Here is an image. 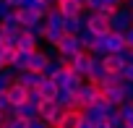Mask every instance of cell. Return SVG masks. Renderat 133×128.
<instances>
[{"label": "cell", "instance_id": "cell-8", "mask_svg": "<svg viewBox=\"0 0 133 128\" xmlns=\"http://www.w3.org/2000/svg\"><path fill=\"white\" fill-rule=\"evenodd\" d=\"M125 63H128V47L120 50V52H107V55H102V66H104L110 73H112V71H123Z\"/></svg>", "mask_w": 133, "mask_h": 128}, {"label": "cell", "instance_id": "cell-4", "mask_svg": "<svg viewBox=\"0 0 133 128\" xmlns=\"http://www.w3.org/2000/svg\"><path fill=\"white\" fill-rule=\"evenodd\" d=\"M37 110H39V118H42L47 125H55V120H57V118H60V112H63V107H60L55 99H42Z\"/></svg>", "mask_w": 133, "mask_h": 128}, {"label": "cell", "instance_id": "cell-22", "mask_svg": "<svg viewBox=\"0 0 133 128\" xmlns=\"http://www.w3.org/2000/svg\"><path fill=\"white\" fill-rule=\"evenodd\" d=\"M13 13H16V18H18L21 29H24V26H29V24H34V21H39V18L34 16V11H31V8H13Z\"/></svg>", "mask_w": 133, "mask_h": 128}, {"label": "cell", "instance_id": "cell-26", "mask_svg": "<svg viewBox=\"0 0 133 128\" xmlns=\"http://www.w3.org/2000/svg\"><path fill=\"white\" fill-rule=\"evenodd\" d=\"M117 115H120V118L128 123V120L133 118V102H130V99H125L123 105H117Z\"/></svg>", "mask_w": 133, "mask_h": 128}, {"label": "cell", "instance_id": "cell-25", "mask_svg": "<svg viewBox=\"0 0 133 128\" xmlns=\"http://www.w3.org/2000/svg\"><path fill=\"white\" fill-rule=\"evenodd\" d=\"M24 31H29L34 39L42 42V34H44V18H42V21H34V24H29V26H24Z\"/></svg>", "mask_w": 133, "mask_h": 128}, {"label": "cell", "instance_id": "cell-35", "mask_svg": "<svg viewBox=\"0 0 133 128\" xmlns=\"http://www.w3.org/2000/svg\"><path fill=\"white\" fill-rule=\"evenodd\" d=\"M11 107V102H8V97H5V92H0V112H5Z\"/></svg>", "mask_w": 133, "mask_h": 128}, {"label": "cell", "instance_id": "cell-34", "mask_svg": "<svg viewBox=\"0 0 133 128\" xmlns=\"http://www.w3.org/2000/svg\"><path fill=\"white\" fill-rule=\"evenodd\" d=\"M123 39H125V47H128V50H133V26L123 34Z\"/></svg>", "mask_w": 133, "mask_h": 128}, {"label": "cell", "instance_id": "cell-40", "mask_svg": "<svg viewBox=\"0 0 133 128\" xmlns=\"http://www.w3.org/2000/svg\"><path fill=\"white\" fill-rule=\"evenodd\" d=\"M128 11H130V8H128ZM130 21H133V11H130Z\"/></svg>", "mask_w": 133, "mask_h": 128}, {"label": "cell", "instance_id": "cell-21", "mask_svg": "<svg viewBox=\"0 0 133 128\" xmlns=\"http://www.w3.org/2000/svg\"><path fill=\"white\" fill-rule=\"evenodd\" d=\"M63 110H73V92H68V89H60L57 86V92H55V97H52Z\"/></svg>", "mask_w": 133, "mask_h": 128}, {"label": "cell", "instance_id": "cell-38", "mask_svg": "<svg viewBox=\"0 0 133 128\" xmlns=\"http://www.w3.org/2000/svg\"><path fill=\"white\" fill-rule=\"evenodd\" d=\"M94 128H110V125H107V120H99V123H94Z\"/></svg>", "mask_w": 133, "mask_h": 128}, {"label": "cell", "instance_id": "cell-41", "mask_svg": "<svg viewBox=\"0 0 133 128\" xmlns=\"http://www.w3.org/2000/svg\"><path fill=\"white\" fill-rule=\"evenodd\" d=\"M0 68H3V63H0Z\"/></svg>", "mask_w": 133, "mask_h": 128}, {"label": "cell", "instance_id": "cell-17", "mask_svg": "<svg viewBox=\"0 0 133 128\" xmlns=\"http://www.w3.org/2000/svg\"><path fill=\"white\" fill-rule=\"evenodd\" d=\"M29 57H31V52H26V50H16V52H13V60H11V68H13L16 73L29 71Z\"/></svg>", "mask_w": 133, "mask_h": 128}, {"label": "cell", "instance_id": "cell-11", "mask_svg": "<svg viewBox=\"0 0 133 128\" xmlns=\"http://www.w3.org/2000/svg\"><path fill=\"white\" fill-rule=\"evenodd\" d=\"M102 44H104L107 52H120V50H125V39H123L120 31H107V34L102 37Z\"/></svg>", "mask_w": 133, "mask_h": 128}, {"label": "cell", "instance_id": "cell-20", "mask_svg": "<svg viewBox=\"0 0 133 128\" xmlns=\"http://www.w3.org/2000/svg\"><path fill=\"white\" fill-rule=\"evenodd\" d=\"M76 37H78V42H81V47H84L86 52H94V47H97V39H99L97 34H91L89 29H81Z\"/></svg>", "mask_w": 133, "mask_h": 128}, {"label": "cell", "instance_id": "cell-1", "mask_svg": "<svg viewBox=\"0 0 133 128\" xmlns=\"http://www.w3.org/2000/svg\"><path fill=\"white\" fill-rule=\"evenodd\" d=\"M110 31H120V34H125L130 26H133V21H130V11H128V5H117L112 13H110Z\"/></svg>", "mask_w": 133, "mask_h": 128}, {"label": "cell", "instance_id": "cell-32", "mask_svg": "<svg viewBox=\"0 0 133 128\" xmlns=\"http://www.w3.org/2000/svg\"><path fill=\"white\" fill-rule=\"evenodd\" d=\"M120 73H123L125 81H133V63H125V68H123Z\"/></svg>", "mask_w": 133, "mask_h": 128}, {"label": "cell", "instance_id": "cell-3", "mask_svg": "<svg viewBox=\"0 0 133 128\" xmlns=\"http://www.w3.org/2000/svg\"><path fill=\"white\" fill-rule=\"evenodd\" d=\"M52 81L60 86V89H68V92H76L81 84H84V76H78V73H73L71 68H60L55 76H52Z\"/></svg>", "mask_w": 133, "mask_h": 128}, {"label": "cell", "instance_id": "cell-14", "mask_svg": "<svg viewBox=\"0 0 133 128\" xmlns=\"http://www.w3.org/2000/svg\"><path fill=\"white\" fill-rule=\"evenodd\" d=\"M99 92H102V97L110 102V105H123L125 102V94H123V86H99Z\"/></svg>", "mask_w": 133, "mask_h": 128}, {"label": "cell", "instance_id": "cell-31", "mask_svg": "<svg viewBox=\"0 0 133 128\" xmlns=\"http://www.w3.org/2000/svg\"><path fill=\"white\" fill-rule=\"evenodd\" d=\"M123 94H125V99L133 102V81H123Z\"/></svg>", "mask_w": 133, "mask_h": 128}, {"label": "cell", "instance_id": "cell-33", "mask_svg": "<svg viewBox=\"0 0 133 128\" xmlns=\"http://www.w3.org/2000/svg\"><path fill=\"white\" fill-rule=\"evenodd\" d=\"M11 11H13V8H11V5L5 3V0H0V21H3V18H5L8 13H11Z\"/></svg>", "mask_w": 133, "mask_h": 128}, {"label": "cell", "instance_id": "cell-36", "mask_svg": "<svg viewBox=\"0 0 133 128\" xmlns=\"http://www.w3.org/2000/svg\"><path fill=\"white\" fill-rule=\"evenodd\" d=\"M78 128H94V123H91L89 118H84V115H81V120H78Z\"/></svg>", "mask_w": 133, "mask_h": 128}, {"label": "cell", "instance_id": "cell-19", "mask_svg": "<svg viewBox=\"0 0 133 128\" xmlns=\"http://www.w3.org/2000/svg\"><path fill=\"white\" fill-rule=\"evenodd\" d=\"M84 21H86L84 13H81V16H73V18H63V31H65V34H78V31L86 26Z\"/></svg>", "mask_w": 133, "mask_h": 128}, {"label": "cell", "instance_id": "cell-9", "mask_svg": "<svg viewBox=\"0 0 133 128\" xmlns=\"http://www.w3.org/2000/svg\"><path fill=\"white\" fill-rule=\"evenodd\" d=\"M110 71L102 66V57H94L91 55V63H89V71H86V76H84V81H89V84H102L104 81V76H107Z\"/></svg>", "mask_w": 133, "mask_h": 128}, {"label": "cell", "instance_id": "cell-5", "mask_svg": "<svg viewBox=\"0 0 133 128\" xmlns=\"http://www.w3.org/2000/svg\"><path fill=\"white\" fill-rule=\"evenodd\" d=\"M52 8L63 18H73V16H81L84 13V3H81V0H55Z\"/></svg>", "mask_w": 133, "mask_h": 128}, {"label": "cell", "instance_id": "cell-29", "mask_svg": "<svg viewBox=\"0 0 133 128\" xmlns=\"http://www.w3.org/2000/svg\"><path fill=\"white\" fill-rule=\"evenodd\" d=\"M26 102L39 107V102H42V94H39V89H34V86H31V89H26Z\"/></svg>", "mask_w": 133, "mask_h": 128}, {"label": "cell", "instance_id": "cell-24", "mask_svg": "<svg viewBox=\"0 0 133 128\" xmlns=\"http://www.w3.org/2000/svg\"><path fill=\"white\" fill-rule=\"evenodd\" d=\"M13 76H16V71H13L11 66H3V68H0V92H5V89L13 84Z\"/></svg>", "mask_w": 133, "mask_h": 128}, {"label": "cell", "instance_id": "cell-39", "mask_svg": "<svg viewBox=\"0 0 133 128\" xmlns=\"http://www.w3.org/2000/svg\"><path fill=\"white\" fill-rule=\"evenodd\" d=\"M125 3H128V0H120V5H125Z\"/></svg>", "mask_w": 133, "mask_h": 128}, {"label": "cell", "instance_id": "cell-16", "mask_svg": "<svg viewBox=\"0 0 133 128\" xmlns=\"http://www.w3.org/2000/svg\"><path fill=\"white\" fill-rule=\"evenodd\" d=\"M5 97H8L11 107H16V105H24V102H26V89H24V86H18V84H11V86L5 89Z\"/></svg>", "mask_w": 133, "mask_h": 128}, {"label": "cell", "instance_id": "cell-28", "mask_svg": "<svg viewBox=\"0 0 133 128\" xmlns=\"http://www.w3.org/2000/svg\"><path fill=\"white\" fill-rule=\"evenodd\" d=\"M13 52H16V47H0V63L3 66H11V60H13Z\"/></svg>", "mask_w": 133, "mask_h": 128}, {"label": "cell", "instance_id": "cell-15", "mask_svg": "<svg viewBox=\"0 0 133 128\" xmlns=\"http://www.w3.org/2000/svg\"><path fill=\"white\" fill-rule=\"evenodd\" d=\"M63 24H44V34H42V39L47 42V44H57L60 39H63Z\"/></svg>", "mask_w": 133, "mask_h": 128}, {"label": "cell", "instance_id": "cell-6", "mask_svg": "<svg viewBox=\"0 0 133 128\" xmlns=\"http://www.w3.org/2000/svg\"><path fill=\"white\" fill-rule=\"evenodd\" d=\"M86 21V26L84 29H89L91 34H97V37H104L107 31H110V21H107V16H99V13H89V16H84Z\"/></svg>", "mask_w": 133, "mask_h": 128}, {"label": "cell", "instance_id": "cell-37", "mask_svg": "<svg viewBox=\"0 0 133 128\" xmlns=\"http://www.w3.org/2000/svg\"><path fill=\"white\" fill-rule=\"evenodd\" d=\"M5 3H8L11 8H21V0H5Z\"/></svg>", "mask_w": 133, "mask_h": 128}, {"label": "cell", "instance_id": "cell-42", "mask_svg": "<svg viewBox=\"0 0 133 128\" xmlns=\"http://www.w3.org/2000/svg\"><path fill=\"white\" fill-rule=\"evenodd\" d=\"M125 128H130V125H125Z\"/></svg>", "mask_w": 133, "mask_h": 128}, {"label": "cell", "instance_id": "cell-18", "mask_svg": "<svg viewBox=\"0 0 133 128\" xmlns=\"http://www.w3.org/2000/svg\"><path fill=\"white\" fill-rule=\"evenodd\" d=\"M47 55L42 52V50H34L31 52V57H29V71H34V73H42L44 71V66H47Z\"/></svg>", "mask_w": 133, "mask_h": 128}, {"label": "cell", "instance_id": "cell-7", "mask_svg": "<svg viewBox=\"0 0 133 128\" xmlns=\"http://www.w3.org/2000/svg\"><path fill=\"white\" fill-rule=\"evenodd\" d=\"M55 50H57V55H65V57H71V55L81 52L84 47H81V42H78V37H76V34H63V39L55 44Z\"/></svg>", "mask_w": 133, "mask_h": 128}, {"label": "cell", "instance_id": "cell-30", "mask_svg": "<svg viewBox=\"0 0 133 128\" xmlns=\"http://www.w3.org/2000/svg\"><path fill=\"white\" fill-rule=\"evenodd\" d=\"M26 128H52V125H47L42 118H31V120H26Z\"/></svg>", "mask_w": 133, "mask_h": 128}, {"label": "cell", "instance_id": "cell-10", "mask_svg": "<svg viewBox=\"0 0 133 128\" xmlns=\"http://www.w3.org/2000/svg\"><path fill=\"white\" fill-rule=\"evenodd\" d=\"M78 120H81V110H63L52 128H78Z\"/></svg>", "mask_w": 133, "mask_h": 128}, {"label": "cell", "instance_id": "cell-27", "mask_svg": "<svg viewBox=\"0 0 133 128\" xmlns=\"http://www.w3.org/2000/svg\"><path fill=\"white\" fill-rule=\"evenodd\" d=\"M104 120H107V125H110V128H125V120L117 115V110H115V112H110Z\"/></svg>", "mask_w": 133, "mask_h": 128}, {"label": "cell", "instance_id": "cell-12", "mask_svg": "<svg viewBox=\"0 0 133 128\" xmlns=\"http://www.w3.org/2000/svg\"><path fill=\"white\" fill-rule=\"evenodd\" d=\"M39 81H42V73H34V71H21V73L13 76V84H18V86H24V89H31V86L37 89Z\"/></svg>", "mask_w": 133, "mask_h": 128}, {"label": "cell", "instance_id": "cell-2", "mask_svg": "<svg viewBox=\"0 0 133 128\" xmlns=\"http://www.w3.org/2000/svg\"><path fill=\"white\" fill-rule=\"evenodd\" d=\"M99 94V86L97 84H89V81H84L76 92H73V110H84L86 105H91L94 102V97Z\"/></svg>", "mask_w": 133, "mask_h": 128}, {"label": "cell", "instance_id": "cell-23", "mask_svg": "<svg viewBox=\"0 0 133 128\" xmlns=\"http://www.w3.org/2000/svg\"><path fill=\"white\" fill-rule=\"evenodd\" d=\"M37 89H39L42 99H52V97H55V92H57V84H55L52 79H44V76H42V81H39V86H37Z\"/></svg>", "mask_w": 133, "mask_h": 128}, {"label": "cell", "instance_id": "cell-13", "mask_svg": "<svg viewBox=\"0 0 133 128\" xmlns=\"http://www.w3.org/2000/svg\"><path fill=\"white\" fill-rule=\"evenodd\" d=\"M16 50H26V52H34V50H39V39H34L29 31H18L16 34Z\"/></svg>", "mask_w": 133, "mask_h": 128}]
</instances>
